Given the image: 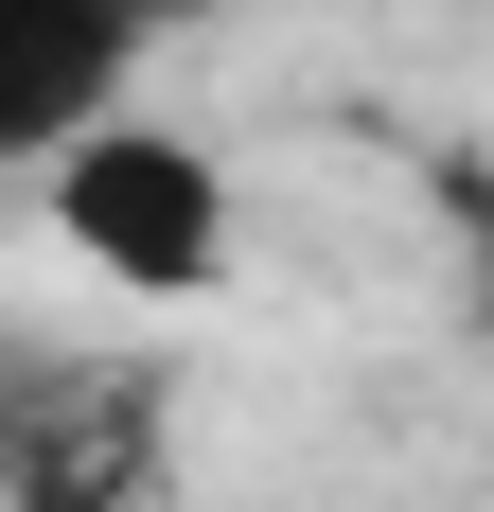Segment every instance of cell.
Returning a JSON list of instances; mask_svg holds the SVG:
<instances>
[{"label":"cell","mask_w":494,"mask_h":512,"mask_svg":"<svg viewBox=\"0 0 494 512\" xmlns=\"http://www.w3.org/2000/svg\"><path fill=\"white\" fill-rule=\"evenodd\" d=\"M36 212H53V248L89 265L106 301H230V265H247V195H230V159H212L195 124H159L142 89L36 159Z\"/></svg>","instance_id":"1"},{"label":"cell","mask_w":494,"mask_h":512,"mask_svg":"<svg viewBox=\"0 0 494 512\" xmlns=\"http://www.w3.org/2000/svg\"><path fill=\"white\" fill-rule=\"evenodd\" d=\"M159 36H177V0H0V159L36 177L71 124H106L159 71Z\"/></svg>","instance_id":"2"}]
</instances>
